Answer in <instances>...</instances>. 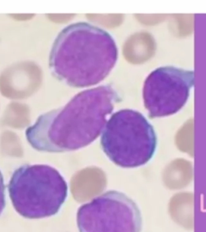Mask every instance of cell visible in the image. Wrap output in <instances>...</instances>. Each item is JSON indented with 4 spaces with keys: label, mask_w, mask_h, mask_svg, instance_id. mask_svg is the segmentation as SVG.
Masks as SVG:
<instances>
[{
    "label": "cell",
    "mask_w": 206,
    "mask_h": 232,
    "mask_svg": "<svg viewBox=\"0 0 206 232\" xmlns=\"http://www.w3.org/2000/svg\"><path fill=\"white\" fill-rule=\"evenodd\" d=\"M121 97L110 85L78 93L66 105L39 116L25 131L32 148L44 153L76 151L99 137Z\"/></svg>",
    "instance_id": "6da1fadb"
},
{
    "label": "cell",
    "mask_w": 206,
    "mask_h": 232,
    "mask_svg": "<svg viewBox=\"0 0 206 232\" xmlns=\"http://www.w3.org/2000/svg\"><path fill=\"white\" fill-rule=\"evenodd\" d=\"M118 58L109 32L86 22L66 26L54 41L49 54L50 72L73 88H86L108 77Z\"/></svg>",
    "instance_id": "7a4b0ae2"
},
{
    "label": "cell",
    "mask_w": 206,
    "mask_h": 232,
    "mask_svg": "<svg viewBox=\"0 0 206 232\" xmlns=\"http://www.w3.org/2000/svg\"><path fill=\"white\" fill-rule=\"evenodd\" d=\"M7 189L15 211L28 219L56 215L68 197L65 179L48 164L19 167L11 175Z\"/></svg>",
    "instance_id": "3957f363"
},
{
    "label": "cell",
    "mask_w": 206,
    "mask_h": 232,
    "mask_svg": "<svg viewBox=\"0 0 206 232\" xmlns=\"http://www.w3.org/2000/svg\"><path fill=\"white\" fill-rule=\"evenodd\" d=\"M157 135L140 112L122 109L108 119L101 136V146L111 162L123 168L143 166L156 152Z\"/></svg>",
    "instance_id": "277c9868"
},
{
    "label": "cell",
    "mask_w": 206,
    "mask_h": 232,
    "mask_svg": "<svg viewBox=\"0 0 206 232\" xmlns=\"http://www.w3.org/2000/svg\"><path fill=\"white\" fill-rule=\"evenodd\" d=\"M77 224L79 232H142L143 218L131 198L109 190L80 206Z\"/></svg>",
    "instance_id": "5b68a950"
},
{
    "label": "cell",
    "mask_w": 206,
    "mask_h": 232,
    "mask_svg": "<svg viewBox=\"0 0 206 232\" xmlns=\"http://www.w3.org/2000/svg\"><path fill=\"white\" fill-rule=\"evenodd\" d=\"M194 86V72L175 66L151 71L144 81L143 99L151 118L173 115L189 100Z\"/></svg>",
    "instance_id": "8992f818"
},
{
    "label": "cell",
    "mask_w": 206,
    "mask_h": 232,
    "mask_svg": "<svg viewBox=\"0 0 206 232\" xmlns=\"http://www.w3.org/2000/svg\"><path fill=\"white\" fill-rule=\"evenodd\" d=\"M6 206V199H5V184L4 179L2 174L0 171V215L2 213Z\"/></svg>",
    "instance_id": "52a82bcc"
}]
</instances>
